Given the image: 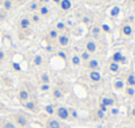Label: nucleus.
Segmentation results:
<instances>
[{"instance_id": "f257e3e1", "label": "nucleus", "mask_w": 135, "mask_h": 128, "mask_svg": "<svg viewBox=\"0 0 135 128\" xmlns=\"http://www.w3.org/2000/svg\"><path fill=\"white\" fill-rule=\"evenodd\" d=\"M56 115H58L62 120H66V119L70 118V110L66 109V107H63V106H60V107L56 110Z\"/></svg>"}, {"instance_id": "f03ea898", "label": "nucleus", "mask_w": 135, "mask_h": 128, "mask_svg": "<svg viewBox=\"0 0 135 128\" xmlns=\"http://www.w3.org/2000/svg\"><path fill=\"white\" fill-rule=\"evenodd\" d=\"M18 99H20L21 102H24V103L29 101V93H28L26 89H21V90L18 91Z\"/></svg>"}, {"instance_id": "7ed1b4c3", "label": "nucleus", "mask_w": 135, "mask_h": 128, "mask_svg": "<svg viewBox=\"0 0 135 128\" xmlns=\"http://www.w3.org/2000/svg\"><path fill=\"white\" fill-rule=\"evenodd\" d=\"M16 122H17V124L21 126V127H25V126L28 124V120H26V118H25L24 115H16Z\"/></svg>"}, {"instance_id": "20e7f679", "label": "nucleus", "mask_w": 135, "mask_h": 128, "mask_svg": "<svg viewBox=\"0 0 135 128\" xmlns=\"http://www.w3.org/2000/svg\"><path fill=\"white\" fill-rule=\"evenodd\" d=\"M89 77L92 81H94V83H98L100 80H101V75H100V72H97V71H92L89 73Z\"/></svg>"}, {"instance_id": "39448f33", "label": "nucleus", "mask_w": 135, "mask_h": 128, "mask_svg": "<svg viewBox=\"0 0 135 128\" xmlns=\"http://www.w3.org/2000/svg\"><path fill=\"white\" fill-rule=\"evenodd\" d=\"M47 128H60V123L55 119H50L47 123H46Z\"/></svg>"}, {"instance_id": "423d86ee", "label": "nucleus", "mask_w": 135, "mask_h": 128, "mask_svg": "<svg viewBox=\"0 0 135 128\" xmlns=\"http://www.w3.org/2000/svg\"><path fill=\"white\" fill-rule=\"evenodd\" d=\"M59 4H60V8H62L63 11L71 9V1H70V0H62Z\"/></svg>"}, {"instance_id": "0eeeda50", "label": "nucleus", "mask_w": 135, "mask_h": 128, "mask_svg": "<svg viewBox=\"0 0 135 128\" xmlns=\"http://www.w3.org/2000/svg\"><path fill=\"white\" fill-rule=\"evenodd\" d=\"M96 51V43L93 42V41H89V42H87V52H89V54H93Z\"/></svg>"}, {"instance_id": "6e6552de", "label": "nucleus", "mask_w": 135, "mask_h": 128, "mask_svg": "<svg viewBox=\"0 0 135 128\" xmlns=\"http://www.w3.org/2000/svg\"><path fill=\"white\" fill-rule=\"evenodd\" d=\"M20 26H21L22 29H28V28L30 26V21H29V18L24 17V18L21 20V22H20Z\"/></svg>"}, {"instance_id": "1a4fd4ad", "label": "nucleus", "mask_w": 135, "mask_h": 128, "mask_svg": "<svg viewBox=\"0 0 135 128\" xmlns=\"http://www.w3.org/2000/svg\"><path fill=\"white\" fill-rule=\"evenodd\" d=\"M24 106H25V109H28V110H30V111H36V103H34V102H32V101L25 102V103H24Z\"/></svg>"}, {"instance_id": "9d476101", "label": "nucleus", "mask_w": 135, "mask_h": 128, "mask_svg": "<svg viewBox=\"0 0 135 128\" xmlns=\"http://www.w3.org/2000/svg\"><path fill=\"white\" fill-rule=\"evenodd\" d=\"M122 33H123L125 35H131V33H133V28H131L130 25H125V26L122 28Z\"/></svg>"}, {"instance_id": "9b49d317", "label": "nucleus", "mask_w": 135, "mask_h": 128, "mask_svg": "<svg viewBox=\"0 0 135 128\" xmlns=\"http://www.w3.org/2000/svg\"><path fill=\"white\" fill-rule=\"evenodd\" d=\"M122 58H123V55H122L121 52H114V54H113V62H114V63H121Z\"/></svg>"}, {"instance_id": "f8f14e48", "label": "nucleus", "mask_w": 135, "mask_h": 128, "mask_svg": "<svg viewBox=\"0 0 135 128\" xmlns=\"http://www.w3.org/2000/svg\"><path fill=\"white\" fill-rule=\"evenodd\" d=\"M101 103L105 105L106 107H108V106H113V105H114V99H112V98H102Z\"/></svg>"}, {"instance_id": "ddd939ff", "label": "nucleus", "mask_w": 135, "mask_h": 128, "mask_svg": "<svg viewBox=\"0 0 135 128\" xmlns=\"http://www.w3.org/2000/svg\"><path fill=\"white\" fill-rule=\"evenodd\" d=\"M45 111L49 114V115H52V114L55 112V109H54V106H52V105H46L45 106Z\"/></svg>"}, {"instance_id": "4468645a", "label": "nucleus", "mask_w": 135, "mask_h": 128, "mask_svg": "<svg viewBox=\"0 0 135 128\" xmlns=\"http://www.w3.org/2000/svg\"><path fill=\"white\" fill-rule=\"evenodd\" d=\"M59 43H60L62 46L68 44V37H67V35H60V37H59Z\"/></svg>"}, {"instance_id": "2eb2a0df", "label": "nucleus", "mask_w": 135, "mask_h": 128, "mask_svg": "<svg viewBox=\"0 0 135 128\" xmlns=\"http://www.w3.org/2000/svg\"><path fill=\"white\" fill-rule=\"evenodd\" d=\"M123 86H125V83H123L122 80H117V81H115V84H114V88H115V89H118V90L123 89Z\"/></svg>"}, {"instance_id": "dca6fc26", "label": "nucleus", "mask_w": 135, "mask_h": 128, "mask_svg": "<svg viewBox=\"0 0 135 128\" xmlns=\"http://www.w3.org/2000/svg\"><path fill=\"white\" fill-rule=\"evenodd\" d=\"M127 84L130 86H133V88L135 86V76L134 75H130V76L127 77Z\"/></svg>"}, {"instance_id": "f3484780", "label": "nucleus", "mask_w": 135, "mask_h": 128, "mask_svg": "<svg viewBox=\"0 0 135 128\" xmlns=\"http://www.w3.org/2000/svg\"><path fill=\"white\" fill-rule=\"evenodd\" d=\"M109 68H110V71H112V72H118L119 65H118V63H114V62H113V63L110 64V67H109Z\"/></svg>"}, {"instance_id": "a211bd4d", "label": "nucleus", "mask_w": 135, "mask_h": 128, "mask_svg": "<svg viewBox=\"0 0 135 128\" xmlns=\"http://www.w3.org/2000/svg\"><path fill=\"white\" fill-rule=\"evenodd\" d=\"M41 80H42L44 84H50V76H49L47 73H44V75L41 76Z\"/></svg>"}, {"instance_id": "6ab92c4d", "label": "nucleus", "mask_w": 135, "mask_h": 128, "mask_svg": "<svg viewBox=\"0 0 135 128\" xmlns=\"http://www.w3.org/2000/svg\"><path fill=\"white\" fill-rule=\"evenodd\" d=\"M52 94H54V97H55V98H58V99L63 97V93H62V91H60L59 89H54V91H52Z\"/></svg>"}, {"instance_id": "aec40b11", "label": "nucleus", "mask_w": 135, "mask_h": 128, "mask_svg": "<svg viewBox=\"0 0 135 128\" xmlns=\"http://www.w3.org/2000/svg\"><path fill=\"white\" fill-rule=\"evenodd\" d=\"M119 12H121V11H119V7H113L110 13H112V16H114V17H115V16H118V14H119Z\"/></svg>"}, {"instance_id": "412c9836", "label": "nucleus", "mask_w": 135, "mask_h": 128, "mask_svg": "<svg viewBox=\"0 0 135 128\" xmlns=\"http://www.w3.org/2000/svg\"><path fill=\"white\" fill-rule=\"evenodd\" d=\"M126 93H127V95H130V97H134L135 95V89L133 86H129L127 89H126Z\"/></svg>"}, {"instance_id": "4be33fe9", "label": "nucleus", "mask_w": 135, "mask_h": 128, "mask_svg": "<svg viewBox=\"0 0 135 128\" xmlns=\"http://www.w3.org/2000/svg\"><path fill=\"white\" fill-rule=\"evenodd\" d=\"M89 67L90 68H93V69H96L97 67H98V62L96 60V59H92L89 62Z\"/></svg>"}, {"instance_id": "5701e85b", "label": "nucleus", "mask_w": 135, "mask_h": 128, "mask_svg": "<svg viewBox=\"0 0 135 128\" xmlns=\"http://www.w3.org/2000/svg\"><path fill=\"white\" fill-rule=\"evenodd\" d=\"M72 64H75V65H79V64H80V56H78V55H74V56H72Z\"/></svg>"}, {"instance_id": "b1692460", "label": "nucleus", "mask_w": 135, "mask_h": 128, "mask_svg": "<svg viewBox=\"0 0 135 128\" xmlns=\"http://www.w3.org/2000/svg\"><path fill=\"white\" fill-rule=\"evenodd\" d=\"M3 5H4V8H5L7 11H9V9L12 8V1H9V0H4Z\"/></svg>"}, {"instance_id": "393cba45", "label": "nucleus", "mask_w": 135, "mask_h": 128, "mask_svg": "<svg viewBox=\"0 0 135 128\" xmlns=\"http://www.w3.org/2000/svg\"><path fill=\"white\" fill-rule=\"evenodd\" d=\"M34 64H36V65H41V64H42V56L37 55V56L34 58Z\"/></svg>"}, {"instance_id": "a878e982", "label": "nucleus", "mask_w": 135, "mask_h": 128, "mask_svg": "<svg viewBox=\"0 0 135 128\" xmlns=\"http://www.w3.org/2000/svg\"><path fill=\"white\" fill-rule=\"evenodd\" d=\"M89 58H90L89 52H87V51H85V52H83V54H81V59H83V60H89Z\"/></svg>"}, {"instance_id": "bb28decb", "label": "nucleus", "mask_w": 135, "mask_h": 128, "mask_svg": "<svg viewBox=\"0 0 135 128\" xmlns=\"http://www.w3.org/2000/svg\"><path fill=\"white\" fill-rule=\"evenodd\" d=\"M40 12H41V14H42V16H45V14L49 13V8H47V7H41Z\"/></svg>"}, {"instance_id": "cd10ccee", "label": "nucleus", "mask_w": 135, "mask_h": 128, "mask_svg": "<svg viewBox=\"0 0 135 128\" xmlns=\"http://www.w3.org/2000/svg\"><path fill=\"white\" fill-rule=\"evenodd\" d=\"M4 128H16V127H15L13 123H11V122H5V123H4Z\"/></svg>"}, {"instance_id": "c85d7f7f", "label": "nucleus", "mask_w": 135, "mask_h": 128, "mask_svg": "<svg viewBox=\"0 0 135 128\" xmlns=\"http://www.w3.org/2000/svg\"><path fill=\"white\" fill-rule=\"evenodd\" d=\"M64 28H66L64 22H58V24H56V29H59V30H63Z\"/></svg>"}, {"instance_id": "c756f323", "label": "nucleus", "mask_w": 135, "mask_h": 128, "mask_svg": "<svg viewBox=\"0 0 135 128\" xmlns=\"http://www.w3.org/2000/svg\"><path fill=\"white\" fill-rule=\"evenodd\" d=\"M49 89H50V85H49V84H42V85H41V90H42V91H47Z\"/></svg>"}, {"instance_id": "7c9ffc66", "label": "nucleus", "mask_w": 135, "mask_h": 128, "mask_svg": "<svg viewBox=\"0 0 135 128\" xmlns=\"http://www.w3.org/2000/svg\"><path fill=\"white\" fill-rule=\"evenodd\" d=\"M58 37V32L56 30H51L50 32V38H56Z\"/></svg>"}, {"instance_id": "2f4dec72", "label": "nucleus", "mask_w": 135, "mask_h": 128, "mask_svg": "<svg viewBox=\"0 0 135 128\" xmlns=\"http://www.w3.org/2000/svg\"><path fill=\"white\" fill-rule=\"evenodd\" d=\"M98 32H100V29H98L97 26H94V28L92 29V33H93V35H94V37H97V34H98Z\"/></svg>"}, {"instance_id": "473e14b6", "label": "nucleus", "mask_w": 135, "mask_h": 128, "mask_svg": "<svg viewBox=\"0 0 135 128\" xmlns=\"http://www.w3.org/2000/svg\"><path fill=\"white\" fill-rule=\"evenodd\" d=\"M97 116H98L100 119H102V118L105 116V112H104V111H101V110H97Z\"/></svg>"}, {"instance_id": "72a5a7b5", "label": "nucleus", "mask_w": 135, "mask_h": 128, "mask_svg": "<svg viewBox=\"0 0 135 128\" xmlns=\"http://www.w3.org/2000/svg\"><path fill=\"white\" fill-rule=\"evenodd\" d=\"M118 112H119V110H118V109H115V107H113V109H112V114H113V115H118Z\"/></svg>"}, {"instance_id": "f704fd0d", "label": "nucleus", "mask_w": 135, "mask_h": 128, "mask_svg": "<svg viewBox=\"0 0 135 128\" xmlns=\"http://www.w3.org/2000/svg\"><path fill=\"white\" fill-rule=\"evenodd\" d=\"M100 110H101V111H104V112H105V111H106V110H108V107H106V106H105V105H102V103H101V105H100Z\"/></svg>"}, {"instance_id": "c9c22d12", "label": "nucleus", "mask_w": 135, "mask_h": 128, "mask_svg": "<svg viewBox=\"0 0 135 128\" xmlns=\"http://www.w3.org/2000/svg\"><path fill=\"white\" fill-rule=\"evenodd\" d=\"M71 115H72V118H78V111L76 110H71Z\"/></svg>"}, {"instance_id": "e433bc0d", "label": "nucleus", "mask_w": 135, "mask_h": 128, "mask_svg": "<svg viewBox=\"0 0 135 128\" xmlns=\"http://www.w3.org/2000/svg\"><path fill=\"white\" fill-rule=\"evenodd\" d=\"M102 29H104L105 32H109V30H110V28H109V25H106V24H104V25H102Z\"/></svg>"}, {"instance_id": "4c0bfd02", "label": "nucleus", "mask_w": 135, "mask_h": 128, "mask_svg": "<svg viewBox=\"0 0 135 128\" xmlns=\"http://www.w3.org/2000/svg\"><path fill=\"white\" fill-rule=\"evenodd\" d=\"M13 68L16 69V71H20L21 68H20V64H17V63H13Z\"/></svg>"}, {"instance_id": "58836bf2", "label": "nucleus", "mask_w": 135, "mask_h": 128, "mask_svg": "<svg viewBox=\"0 0 135 128\" xmlns=\"http://www.w3.org/2000/svg\"><path fill=\"white\" fill-rule=\"evenodd\" d=\"M30 9H32V11L37 9V4H36V3H32V4H30Z\"/></svg>"}, {"instance_id": "ea45409f", "label": "nucleus", "mask_w": 135, "mask_h": 128, "mask_svg": "<svg viewBox=\"0 0 135 128\" xmlns=\"http://www.w3.org/2000/svg\"><path fill=\"white\" fill-rule=\"evenodd\" d=\"M58 55H59L62 59H66V54H64L63 51H59V54H58Z\"/></svg>"}, {"instance_id": "a19ab883", "label": "nucleus", "mask_w": 135, "mask_h": 128, "mask_svg": "<svg viewBox=\"0 0 135 128\" xmlns=\"http://www.w3.org/2000/svg\"><path fill=\"white\" fill-rule=\"evenodd\" d=\"M3 59H4V51H3V50H0V62H1Z\"/></svg>"}, {"instance_id": "79ce46f5", "label": "nucleus", "mask_w": 135, "mask_h": 128, "mask_svg": "<svg viewBox=\"0 0 135 128\" xmlns=\"http://www.w3.org/2000/svg\"><path fill=\"white\" fill-rule=\"evenodd\" d=\"M33 21H34V22H38V21H40V17H38V16H34V17H33Z\"/></svg>"}, {"instance_id": "37998d69", "label": "nucleus", "mask_w": 135, "mask_h": 128, "mask_svg": "<svg viewBox=\"0 0 135 128\" xmlns=\"http://www.w3.org/2000/svg\"><path fill=\"white\" fill-rule=\"evenodd\" d=\"M46 50H47V51H50V52H51V51H52V47H51V46H47V47H46Z\"/></svg>"}, {"instance_id": "c03bdc74", "label": "nucleus", "mask_w": 135, "mask_h": 128, "mask_svg": "<svg viewBox=\"0 0 135 128\" xmlns=\"http://www.w3.org/2000/svg\"><path fill=\"white\" fill-rule=\"evenodd\" d=\"M126 62H127V59H126V58H125V56H123V58H122V60H121V63H123V64H125V63H126Z\"/></svg>"}, {"instance_id": "a18cd8bd", "label": "nucleus", "mask_w": 135, "mask_h": 128, "mask_svg": "<svg viewBox=\"0 0 135 128\" xmlns=\"http://www.w3.org/2000/svg\"><path fill=\"white\" fill-rule=\"evenodd\" d=\"M131 114H133V116H135V109H133V111H131Z\"/></svg>"}, {"instance_id": "49530a36", "label": "nucleus", "mask_w": 135, "mask_h": 128, "mask_svg": "<svg viewBox=\"0 0 135 128\" xmlns=\"http://www.w3.org/2000/svg\"><path fill=\"white\" fill-rule=\"evenodd\" d=\"M52 1H54V3H60L62 0H52Z\"/></svg>"}, {"instance_id": "de8ad7c7", "label": "nucleus", "mask_w": 135, "mask_h": 128, "mask_svg": "<svg viewBox=\"0 0 135 128\" xmlns=\"http://www.w3.org/2000/svg\"><path fill=\"white\" fill-rule=\"evenodd\" d=\"M9 1H15V0H9Z\"/></svg>"}, {"instance_id": "09e8293b", "label": "nucleus", "mask_w": 135, "mask_h": 128, "mask_svg": "<svg viewBox=\"0 0 135 128\" xmlns=\"http://www.w3.org/2000/svg\"><path fill=\"white\" fill-rule=\"evenodd\" d=\"M0 109H1V103H0Z\"/></svg>"}, {"instance_id": "8fccbe9b", "label": "nucleus", "mask_w": 135, "mask_h": 128, "mask_svg": "<svg viewBox=\"0 0 135 128\" xmlns=\"http://www.w3.org/2000/svg\"><path fill=\"white\" fill-rule=\"evenodd\" d=\"M40 1H44V0H40Z\"/></svg>"}, {"instance_id": "3c124183", "label": "nucleus", "mask_w": 135, "mask_h": 128, "mask_svg": "<svg viewBox=\"0 0 135 128\" xmlns=\"http://www.w3.org/2000/svg\"><path fill=\"white\" fill-rule=\"evenodd\" d=\"M133 1H135V0H133Z\"/></svg>"}]
</instances>
